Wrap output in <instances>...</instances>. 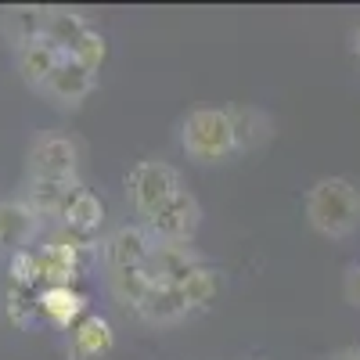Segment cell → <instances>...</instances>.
I'll return each mask as SVG.
<instances>
[{
	"mask_svg": "<svg viewBox=\"0 0 360 360\" xmlns=\"http://www.w3.org/2000/svg\"><path fill=\"white\" fill-rule=\"evenodd\" d=\"M105 220V205L94 191H76L65 205V213H62V224L72 231V234H94Z\"/></svg>",
	"mask_w": 360,
	"mask_h": 360,
	"instance_id": "16",
	"label": "cell"
},
{
	"mask_svg": "<svg viewBox=\"0 0 360 360\" xmlns=\"http://www.w3.org/2000/svg\"><path fill=\"white\" fill-rule=\"evenodd\" d=\"M227 119H231V134H234V152H252V148H263L270 141V134H274L270 115L259 112L256 105L227 108Z\"/></svg>",
	"mask_w": 360,
	"mask_h": 360,
	"instance_id": "8",
	"label": "cell"
},
{
	"mask_svg": "<svg viewBox=\"0 0 360 360\" xmlns=\"http://www.w3.org/2000/svg\"><path fill=\"white\" fill-rule=\"evenodd\" d=\"M37 314H40V307H37V299H29L25 288H11V292H8V317H11L18 328H29Z\"/></svg>",
	"mask_w": 360,
	"mask_h": 360,
	"instance_id": "22",
	"label": "cell"
},
{
	"mask_svg": "<svg viewBox=\"0 0 360 360\" xmlns=\"http://www.w3.org/2000/svg\"><path fill=\"white\" fill-rule=\"evenodd\" d=\"M44 22H47L44 8H11V11L0 15V25H4L8 40H15L18 47L29 44V40H40L44 37Z\"/></svg>",
	"mask_w": 360,
	"mask_h": 360,
	"instance_id": "17",
	"label": "cell"
},
{
	"mask_svg": "<svg viewBox=\"0 0 360 360\" xmlns=\"http://www.w3.org/2000/svg\"><path fill=\"white\" fill-rule=\"evenodd\" d=\"M134 310L148 324H176L180 317H188V303H184V295H180L176 285H152Z\"/></svg>",
	"mask_w": 360,
	"mask_h": 360,
	"instance_id": "11",
	"label": "cell"
},
{
	"mask_svg": "<svg viewBox=\"0 0 360 360\" xmlns=\"http://www.w3.org/2000/svg\"><path fill=\"white\" fill-rule=\"evenodd\" d=\"M332 360H360V349H356V346H349V349H339Z\"/></svg>",
	"mask_w": 360,
	"mask_h": 360,
	"instance_id": "23",
	"label": "cell"
},
{
	"mask_svg": "<svg viewBox=\"0 0 360 360\" xmlns=\"http://www.w3.org/2000/svg\"><path fill=\"white\" fill-rule=\"evenodd\" d=\"M115 335H112V324L101 314H86L72 324V353L79 360H98L112 349Z\"/></svg>",
	"mask_w": 360,
	"mask_h": 360,
	"instance_id": "12",
	"label": "cell"
},
{
	"mask_svg": "<svg viewBox=\"0 0 360 360\" xmlns=\"http://www.w3.org/2000/svg\"><path fill=\"white\" fill-rule=\"evenodd\" d=\"M37 231V217L25 202H0V249L18 252L29 245V238Z\"/></svg>",
	"mask_w": 360,
	"mask_h": 360,
	"instance_id": "13",
	"label": "cell"
},
{
	"mask_svg": "<svg viewBox=\"0 0 360 360\" xmlns=\"http://www.w3.org/2000/svg\"><path fill=\"white\" fill-rule=\"evenodd\" d=\"M37 307L40 314L58 324V328H72L79 317H86V295L76 292L72 285H58V288H44L37 295Z\"/></svg>",
	"mask_w": 360,
	"mask_h": 360,
	"instance_id": "9",
	"label": "cell"
},
{
	"mask_svg": "<svg viewBox=\"0 0 360 360\" xmlns=\"http://www.w3.org/2000/svg\"><path fill=\"white\" fill-rule=\"evenodd\" d=\"M65 62H69V54H65L62 47L47 44L44 37L18 47V72H22V79L33 83V86H40V90L47 86V79L62 69Z\"/></svg>",
	"mask_w": 360,
	"mask_h": 360,
	"instance_id": "7",
	"label": "cell"
},
{
	"mask_svg": "<svg viewBox=\"0 0 360 360\" xmlns=\"http://www.w3.org/2000/svg\"><path fill=\"white\" fill-rule=\"evenodd\" d=\"M353 47H356V58H360V29H356V37H353Z\"/></svg>",
	"mask_w": 360,
	"mask_h": 360,
	"instance_id": "24",
	"label": "cell"
},
{
	"mask_svg": "<svg viewBox=\"0 0 360 360\" xmlns=\"http://www.w3.org/2000/svg\"><path fill=\"white\" fill-rule=\"evenodd\" d=\"M105 54H108L105 37H101V33H94V29H86L83 40L69 51V62H72V65H79V69H86V72H98V69L105 65Z\"/></svg>",
	"mask_w": 360,
	"mask_h": 360,
	"instance_id": "20",
	"label": "cell"
},
{
	"mask_svg": "<svg viewBox=\"0 0 360 360\" xmlns=\"http://www.w3.org/2000/svg\"><path fill=\"white\" fill-rule=\"evenodd\" d=\"M152 234L141 227H123L112 242L105 245V259L112 270H130V266H144L152 256Z\"/></svg>",
	"mask_w": 360,
	"mask_h": 360,
	"instance_id": "10",
	"label": "cell"
},
{
	"mask_svg": "<svg viewBox=\"0 0 360 360\" xmlns=\"http://www.w3.org/2000/svg\"><path fill=\"white\" fill-rule=\"evenodd\" d=\"M184 191V184H180V173L166 162H155V159H144L130 169L127 176V195L134 202V209L144 217V220H152L155 213H162V209Z\"/></svg>",
	"mask_w": 360,
	"mask_h": 360,
	"instance_id": "3",
	"label": "cell"
},
{
	"mask_svg": "<svg viewBox=\"0 0 360 360\" xmlns=\"http://www.w3.org/2000/svg\"><path fill=\"white\" fill-rule=\"evenodd\" d=\"M37 263H40V281L44 288H58V285H72L79 274V245L76 242H58L51 238L47 245L33 249Z\"/></svg>",
	"mask_w": 360,
	"mask_h": 360,
	"instance_id": "6",
	"label": "cell"
},
{
	"mask_svg": "<svg viewBox=\"0 0 360 360\" xmlns=\"http://www.w3.org/2000/svg\"><path fill=\"white\" fill-rule=\"evenodd\" d=\"M90 90H94V72H86V69L65 62L62 69H58V72L47 79L44 94L54 98L58 105H79V101L90 94Z\"/></svg>",
	"mask_w": 360,
	"mask_h": 360,
	"instance_id": "14",
	"label": "cell"
},
{
	"mask_svg": "<svg viewBox=\"0 0 360 360\" xmlns=\"http://www.w3.org/2000/svg\"><path fill=\"white\" fill-rule=\"evenodd\" d=\"M83 33H86L83 15H76V11H47V22H44V40L47 44L62 47L69 54L83 40Z\"/></svg>",
	"mask_w": 360,
	"mask_h": 360,
	"instance_id": "18",
	"label": "cell"
},
{
	"mask_svg": "<svg viewBox=\"0 0 360 360\" xmlns=\"http://www.w3.org/2000/svg\"><path fill=\"white\" fill-rule=\"evenodd\" d=\"M40 281V263L33 249H18L11 252V288H33Z\"/></svg>",
	"mask_w": 360,
	"mask_h": 360,
	"instance_id": "21",
	"label": "cell"
},
{
	"mask_svg": "<svg viewBox=\"0 0 360 360\" xmlns=\"http://www.w3.org/2000/svg\"><path fill=\"white\" fill-rule=\"evenodd\" d=\"M76 144L65 137H47L29 155L33 180H76Z\"/></svg>",
	"mask_w": 360,
	"mask_h": 360,
	"instance_id": "5",
	"label": "cell"
},
{
	"mask_svg": "<svg viewBox=\"0 0 360 360\" xmlns=\"http://www.w3.org/2000/svg\"><path fill=\"white\" fill-rule=\"evenodd\" d=\"M180 141L184 152L198 162H217L234 152V134H231V119L227 108H195L184 127H180Z\"/></svg>",
	"mask_w": 360,
	"mask_h": 360,
	"instance_id": "2",
	"label": "cell"
},
{
	"mask_svg": "<svg viewBox=\"0 0 360 360\" xmlns=\"http://www.w3.org/2000/svg\"><path fill=\"white\" fill-rule=\"evenodd\" d=\"M79 191L76 180H33V188H29V209H33V217H62L69 198Z\"/></svg>",
	"mask_w": 360,
	"mask_h": 360,
	"instance_id": "15",
	"label": "cell"
},
{
	"mask_svg": "<svg viewBox=\"0 0 360 360\" xmlns=\"http://www.w3.org/2000/svg\"><path fill=\"white\" fill-rule=\"evenodd\" d=\"M307 220L328 238H346L360 227V188L342 176H324L307 195Z\"/></svg>",
	"mask_w": 360,
	"mask_h": 360,
	"instance_id": "1",
	"label": "cell"
},
{
	"mask_svg": "<svg viewBox=\"0 0 360 360\" xmlns=\"http://www.w3.org/2000/svg\"><path fill=\"white\" fill-rule=\"evenodd\" d=\"M198 224H202V209H198L195 195L180 191L162 213H155L152 220H148V231H152L159 242H184L188 245L195 238V231H198Z\"/></svg>",
	"mask_w": 360,
	"mask_h": 360,
	"instance_id": "4",
	"label": "cell"
},
{
	"mask_svg": "<svg viewBox=\"0 0 360 360\" xmlns=\"http://www.w3.org/2000/svg\"><path fill=\"white\" fill-rule=\"evenodd\" d=\"M176 288H180V295H184V303H188V310H195V307H205L209 299L217 295V274L209 266H195L191 274H184L176 281Z\"/></svg>",
	"mask_w": 360,
	"mask_h": 360,
	"instance_id": "19",
	"label": "cell"
}]
</instances>
